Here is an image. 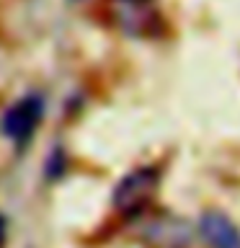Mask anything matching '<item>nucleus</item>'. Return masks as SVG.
I'll return each instance as SVG.
<instances>
[{"label": "nucleus", "mask_w": 240, "mask_h": 248, "mask_svg": "<svg viewBox=\"0 0 240 248\" xmlns=\"http://www.w3.org/2000/svg\"><path fill=\"white\" fill-rule=\"evenodd\" d=\"M42 114H44V104H42V98H39V96L21 98L18 104H13V106L5 111L3 132L13 140V142L23 145L31 135H34V129L39 127Z\"/></svg>", "instance_id": "nucleus-1"}, {"label": "nucleus", "mask_w": 240, "mask_h": 248, "mask_svg": "<svg viewBox=\"0 0 240 248\" xmlns=\"http://www.w3.org/2000/svg\"><path fill=\"white\" fill-rule=\"evenodd\" d=\"M199 232L209 248H240L238 225L222 212H204L201 215Z\"/></svg>", "instance_id": "nucleus-2"}, {"label": "nucleus", "mask_w": 240, "mask_h": 248, "mask_svg": "<svg viewBox=\"0 0 240 248\" xmlns=\"http://www.w3.org/2000/svg\"><path fill=\"white\" fill-rule=\"evenodd\" d=\"M155 178H158V176H155L152 168H139V170H135V173H129L119 186H116L114 204L119 209L135 207L137 202H142L147 194H150V189L155 186Z\"/></svg>", "instance_id": "nucleus-3"}, {"label": "nucleus", "mask_w": 240, "mask_h": 248, "mask_svg": "<svg viewBox=\"0 0 240 248\" xmlns=\"http://www.w3.org/2000/svg\"><path fill=\"white\" fill-rule=\"evenodd\" d=\"M3 238H5V222H3V217H0V243H3Z\"/></svg>", "instance_id": "nucleus-4"}]
</instances>
